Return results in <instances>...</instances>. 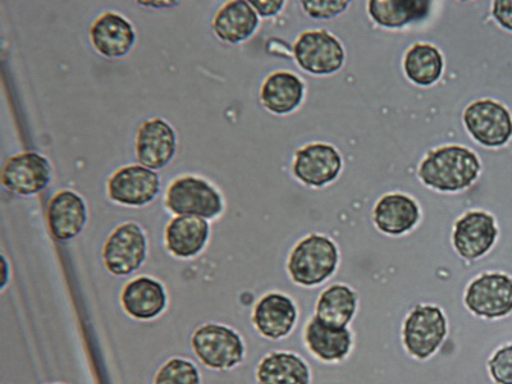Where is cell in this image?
I'll use <instances>...</instances> for the list:
<instances>
[{
    "instance_id": "9a60e30c",
    "label": "cell",
    "mask_w": 512,
    "mask_h": 384,
    "mask_svg": "<svg viewBox=\"0 0 512 384\" xmlns=\"http://www.w3.org/2000/svg\"><path fill=\"white\" fill-rule=\"evenodd\" d=\"M177 150V135L162 118H153L137 132L136 155L141 166L158 171L167 167Z\"/></svg>"
},
{
    "instance_id": "ba28073f",
    "label": "cell",
    "mask_w": 512,
    "mask_h": 384,
    "mask_svg": "<svg viewBox=\"0 0 512 384\" xmlns=\"http://www.w3.org/2000/svg\"><path fill=\"white\" fill-rule=\"evenodd\" d=\"M299 306L291 296L272 291L260 297L251 313V323L259 336L269 341H283L299 324Z\"/></svg>"
},
{
    "instance_id": "1f68e13d",
    "label": "cell",
    "mask_w": 512,
    "mask_h": 384,
    "mask_svg": "<svg viewBox=\"0 0 512 384\" xmlns=\"http://www.w3.org/2000/svg\"><path fill=\"white\" fill-rule=\"evenodd\" d=\"M250 4L259 16L271 17L276 16L281 12L285 2H282V0H276V2H250Z\"/></svg>"
},
{
    "instance_id": "7c38bea8",
    "label": "cell",
    "mask_w": 512,
    "mask_h": 384,
    "mask_svg": "<svg viewBox=\"0 0 512 384\" xmlns=\"http://www.w3.org/2000/svg\"><path fill=\"white\" fill-rule=\"evenodd\" d=\"M52 181L49 160L38 153L9 158L2 171L3 186L12 194L31 196L47 189Z\"/></svg>"
},
{
    "instance_id": "2e32d148",
    "label": "cell",
    "mask_w": 512,
    "mask_h": 384,
    "mask_svg": "<svg viewBox=\"0 0 512 384\" xmlns=\"http://www.w3.org/2000/svg\"><path fill=\"white\" fill-rule=\"evenodd\" d=\"M121 305L132 319L140 322L157 319L168 305L166 288L152 277H137L123 288Z\"/></svg>"
},
{
    "instance_id": "484cf974",
    "label": "cell",
    "mask_w": 512,
    "mask_h": 384,
    "mask_svg": "<svg viewBox=\"0 0 512 384\" xmlns=\"http://www.w3.org/2000/svg\"><path fill=\"white\" fill-rule=\"evenodd\" d=\"M431 7L432 2L427 0H373L369 2V13L379 26L399 29L423 20Z\"/></svg>"
},
{
    "instance_id": "7402d4cb",
    "label": "cell",
    "mask_w": 512,
    "mask_h": 384,
    "mask_svg": "<svg viewBox=\"0 0 512 384\" xmlns=\"http://www.w3.org/2000/svg\"><path fill=\"white\" fill-rule=\"evenodd\" d=\"M259 17L250 2L232 0L219 9L213 30L222 41L239 44L249 39L258 29Z\"/></svg>"
},
{
    "instance_id": "5bb4252c",
    "label": "cell",
    "mask_w": 512,
    "mask_h": 384,
    "mask_svg": "<svg viewBox=\"0 0 512 384\" xmlns=\"http://www.w3.org/2000/svg\"><path fill=\"white\" fill-rule=\"evenodd\" d=\"M498 237L495 218L486 212H470L455 224L452 244L466 260H478L491 251Z\"/></svg>"
},
{
    "instance_id": "4316f807",
    "label": "cell",
    "mask_w": 512,
    "mask_h": 384,
    "mask_svg": "<svg viewBox=\"0 0 512 384\" xmlns=\"http://www.w3.org/2000/svg\"><path fill=\"white\" fill-rule=\"evenodd\" d=\"M406 76L419 86L436 84L443 72V57L440 50L429 44H415L406 53L404 62Z\"/></svg>"
},
{
    "instance_id": "52a82bcc",
    "label": "cell",
    "mask_w": 512,
    "mask_h": 384,
    "mask_svg": "<svg viewBox=\"0 0 512 384\" xmlns=\"http://www.w3.org/2000/svg\"><path fill=\"white\" fill-rule=\"evenodd\" d=\"M167 207L180 217L216 218L223 210L222 196L207 181L178 178L167 192Z\"/></svg>"
},
{
    "instance_id": "7a4b0ae2",
    "label": "cell",
    "mask_w": 512,
    "mask_h": 384,
    "mask_svg": "<svg viewBox=\"0 0 512 384\" xmlns=\"http://www.w3.org/2000/svg\"><path fill=\"white\" fill-rule=\"evenodd\" d=\"M340 263L335 242L322 235L301 240L288 256L287 271L297 286L312 288L331 280Z\"/></svg>"
},
{
    "instance_id": "277c9868",
    "label": "cell",
    "mask_w": 512,
    "mask_h": 384,
    "mask_svg": "<svg viewBox=\"0 0 512 384\" xmlns=\"http://www.w3.org/2000/svg\"><path fill=\"white\" fill-rule=\"evenodd\" d=\"M191 349L205 367L230 372L245 360L244 338L236 329L222 323H205L191 336Z\"/></svg>"
},
{
    "instance_id": "4fadbf2b",
    "label": "cell",
    "mask_w": 512,
    "mask_h": 384,
    "mask_svg": "<svg viewBox=\"0 0 512 384\" xmlns=\"http://www.w3.org/2000/svg\"><path fill=\"white\" fill-rule=\"evenodd\" d=\"M159 190V176L143 166L121 168L108 182L109 198L127 207H144L152 203Z\"/></svg>"
},
{
    "instance_id": "8fae6325",
    "label": "cell",
    "mask_w": 512,
    "mask_h": 384,
    "mask_svg": "<svg viewBox=\"0 0 512 384\" xmlns=\"http://www.w3.org/2000/svg\"><path fill=\"white\" fill-rule=\"evenodd\" d=\"M295 58L304 71L331 75L344 66L345 52L340 41L327 31L304 32L296 41Z\"/></svg>"
},
{
    "instance_id": "4dcf8cb0",
    "label": "cell",
    "mask_w": 512,
    "mask_h": 384,
    "mask_svg": "<svg viewBox=\"0 0 512 384\" xmlns=\"http://www.w3.org/2000/svg\"><path fill=\"white\" fill-rule=\"evenodd\" d=\"M492 16L502 29L512 32V0H496L493 3Z\"/></svg>"
},
{
    "instance_id": "9c48e42d",
    "label": "cell",
    "mask_w": 512,
    "mask_h": 384,
    "mask_svg": "<svg viewBox=\"0 0 512 384\" xmlns=\"http://www.w3.org/2000/svg\"><path fill=\"white\" fill-rule=\"evenodd\" d=\"M301 338L306 351L326 364H338L349 358L354 347L350 327H337L312 314L301 324Z\"/></svg>"
},
{
    "instance_id": "6da1fadb",
    "label": "cell",
    "mask_w": 512,
    "mask_h": 384,
    "mask_svg": "<svg viewBox=\"0 0 512 384\" xmlns=\"http://www.w3.org/2000/svg\"><path fill=\"white\" fill-rule=\"evenodd\" d=\"M479 172L477 155L468 148L452 145L429 154L420 164L419 177L434 190L455 192L472 185Z\"/></svg>"
},
{
    "instance_id": "3957f363",
    "label": "cell",
    "mask_w": 512,
    "mask_h": 384,
    "mask_svg": "<svg viewBox=\"0 0 512 384\" xmlns=\"http://www.w3.org/2000/svg\"><path fill=\"white\" fill-rule=\"evenodd\" d=\"M447 336L448 320L438 305H415L402 322V347L415 360L433 358L445 344Z\"/></svg>"
},
{
    "instance_id": "836d02e7",
    "label": "cell",
    "mask_w": 512,
    "mask_h": 384,
    "mask_svg": "<svg viewBox=\"0 0 512 384\" xmlns=\"http://www.w3.org/2000/svg\"><path fill=\"white\" fill-rule=\"evenodd\" d=\"M52 384H62V383H52Z\"/></svg>"
},
{
    "instance_id": "83f0119b",
    "label": "cell",
    "mask_w": 512,
    "mask_h": 384,
    "mask_svg": "<svg viewBox=\"0 0 512 384\" xmlns=\"http://www.w3.org/2000/svg\"><path fill=\"white\" fill-rule=\"evenodd\" d=\"M154 384H201V376L192 361L171 358L155 374Z\"/></svg>"
},
{
    "instance_id": "8992f818",
    "label": "cell",
    "mask_w": 512,
    "mask_h": 384,
    "mask_svg": "<svg viewBox=\"0 0 512 384\" xmlns=\"http://www.w3.org/2000/svg\"><path fill=\"white\" fill-rule=\"evenodd\" d=\"M148 255V240L139 224L128 222L116 228L103 249L105 268L113 276L123 277L139 271Z\"/></svg>"
},
{
    "instance_id": "ffe728a7",
    "label": "cell",
    "mask_w": 512,
    "mask_h": 384,
    "mask_svg": "<svg viewBox=\"0 0 512 384\" xmlns=\"http://www.w3.org/2000/svg\"><path fill=\"white\" fill-rule=\"evenodd\" d=\"M91 43L103 57H126L136 43L134 27L118 13L107 12L94 22L90 30Z\"/></svg>"
},
{
    "instance_id": "d4e9b609",
    "label": "cell",
    "mask_w": 512,
    "mask_h": 384,
    "mask_svg": "<svg viewBox=\"0 0 512 384\" xmlns=\"http://www.w3.org/2000/svg\"><path fill=\"white\" fill-rule=\"evenodd\" d=\"M304 84L294 73L276 72L269 76L260 91L262 103L268 111L287 114L303 102Z\"/></svg>"
},
{
    "instance_id": "cb8c5ba5",
    "label": "cell",
    "mask_w": 512,
    "mask_h": 384,
    "mask_svg": "<svg viewBox=\"0 0 512 384\" xmlns=\"http://www.w3.org/2000/svg\"><path fill=\"white\" fill-rule=\"evenodd\" d=\"M418 221V205L406 195L384 196L374 208V222H376L378 230L387 235H404L413 230Z\"/></svg>"
},
{
    "instance_id": "e0dca14e",
    "label": "cell",
    "mask_w": 512,
    "mask_h": 384,
    "mask_svg": "<svg viewBox=\"0 0 512 384\" xmlns=\"http://www.w3.org/2000/svg\"><path fill=\"white\" fill-rule=\"evenodd\" d=\"M341 168V155L332 145L312 144L296 153L294 173L305 185H327L336 180Z\"/></svg>"
},
{
    "instance_id": "f546056e",
    "label": "cell",
    "mask_w": 512,
    "mask_h": 384,
    "mask_svg": "<svg viewBox=\"0 0 512 384\" xmlns=\"http://www.w3.org/2000/svg\"><path fill=\"white\" fill-rule=\"evenodd\" d=\"M304 11L308 13L310 17L320 18V20H326V18L336 17L340 15V13L345 12L346 8L349 7V2H341V0H337V2H303Z\"/></svg>"
},
{
    "instance_id": "5b68a950",
    "label": "cell",
    "mask_w": 512,
    "mask_h": 384,
    "mask_svg": "<svg viewBox=\"0 0 512 384\" xmlns=\"http://www.w3.org/2000/svg\"><path fill=\"white\" fill-rule=\"evenodd\" d=\"M464 306L474 317L500 320L512 314V278L502 272L480 274L466 287Z\"/></svg>"
},
{
    "instance_id": "44dd1931",
    "label": "cell",
    "mask_w": 512,
    "mask_h": 384,
    "mask_svg": "<svg viewBox=\"0 0 512 384\" xmlns=\"http://www.w3.org/2000/svg\"><path fill=\"white\" fill-rule=\"evenodd\" d=\"M209 235V223L205 219L177 217L167 226L166 246L176 258H195L207 246Z\"/></svg>"
},
{
    "instance_id": "30bf717a",
    "label": "cell",
    "mask_w": 512,
    "mask_h": 384,
    "mask_svg": "<svg viewBox=\"0 0 512 384\" xmlns=\"http://www.w3.org/2000/svg\"><path fill=\"white\" fill-rule=\"evenodd\" d=\"M469 134L480 145L501 148L512 137V116L505 105L492 99L478 100L470 104L464 113Z\"/></svg>"
},
{
    "instance_id": "ac0fdd59",
    "label": "cell",
    "mask_w": 512,
    "mask_h": 384,
    "mask_svg": "<svg viewBox=\"0 0 512 384\" xmlns=\"http://www.w3.org/2000/svg\"><path fill=\"white\" fill-rule=\"evenodd\" d=\"M258 384H312V368L303 355L295 351L268 352L256 365Z\"/></svg>"
},
{
    "instance_id": "603a6c76",
    "label": "cell",
    "mask_w": 512,
    "mask_h": 384,
    "mask_svg": "<svg viewBox=\"0 0 512 384\" xmlns=\"http://www.w3.org/2000/svg\"><path fill=\"white\" fill-rule=\"evenodd\" d=\"M358 309V292L342 283H333L320 292L315 301L313 314L333 326L350 327L358 314Z\"/></svg>"
},
{
    "instance_id": "d6a6232c",
    "label": "cell",
    "mask_w": 512,
    "mask_h": 384,
    "mask_svg": "<svg viewBox=\"0 0 512 384\" xmlns=\"http://www.w3.org/2000/svg\"><path fill=\"white\" fill-rule=\"evenodd\" d=\"M2 262H3V272H4V276H3V282H2V290L4 287H6L7 285V282H8V268H7V260H6V256H2Z\"/></svg>"
},
{
    "instance_id": "d6986e66",
    "label": "cell",
    "mask_w": 512,
    "mask_h": 384,
    "mask_svg": "<svg viewBox=\"0 0 512 384\" xmlns=\"http://www.w3.org/2000/svg\"><path fill=\"white\" fill-rule=\"evenodd\" d=\"M48 226L57 241L76 239L88 222V208L79 194L70 190L59 191L50 200Z\"/></svg>"
},
{
    "instance_id": "f1b7e54d",
    "label": "cell",
    "mask_w": 512,
    "mask_h": 384,
    "mask_svg": "<svg viewBox=\"0 0 512 384\" xmlns=\"http://www.w3.org/2000/svg\"><path fill=\"white\" fill-rule=\"evenodd\" d=\"M489 378L496 384H512V342L502 345L487 361Z\"/></svg>"
}]
</instances>
